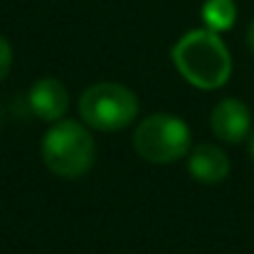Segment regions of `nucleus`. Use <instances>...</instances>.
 Segmentation results:
<instances>
[{
  "label": "nucleus",
  "mask_w": 254,
  "mask_h": 254,
  "mask_svg": "<svg viewBox=\"0 0 254 254\" xmlns=\"http://www.w3.org/2000/svg\"><path fill=\"white\" fill-rule=\"evenodd\" d=\"M250 148H252V158H254V133H252V146Z\"/></svg>",
  "instance_id": "nucleus-11"
},
{
  "label": "nucleus",
  "mask_w": 254,
  "mask_h": 254,
  "mask_svg": "<svg viewBox=\"0 0 254 254\" xmlns=\"http://www.w3.org/2000/svg\"><path fill=\"white\" fill-rule=\"evenodd\" d=\"M79 114L94 131H121L138 116V99L124 84L101 82L89 86L79 99Z\"/></svg>",
  "instance_id": "nucleus-3"
},
{
  "label": "nucleus",
  "mask_w": 254,
  "mask_h": 254,
  "mask_svg": "<svg viewBox=\"0 0 254 254\" xmlns=\"http://www.w3.org/2000/svg\"><path fill=\"white\" fill-rule=\"evenodd\" d=\"M247 42H250V47H252V52H254V20H252V25H250V32H247Z\"/></svg>",
  "instance_id": "nucleus-10"
},
{
  "label": "nucleus",
  "mask_w": 254,
  "mask_h": 254,
  "mask_svg": "<svg viewBox=\"0 0 254 254\" xmlns=\"http://www.w3.org/2000/svg\"><path fill=\"white\" fill-rule=\"evenodd\" d=\"M133 148L151 163H173L190 151V128L178 116L151 114L138 124Z\"/></svg>",
  "instance_id": "nucleus-4"
},
{
  "label": "nucleus",
  "mask_w": 254,
  "mask_h": 254,
  "mask_svg": "<svg viewBox=\"0 0 254 254\" xmlns=\"http://www.w3.org/2000/svg\"><path fill=\"white\" fill-rule=\"evenodd\" d=\"M210 126H212V133L220 141L240 143V141L247 138V133L252 128V111L240 99H222L212 109Z\"/></svg>",
  "instance_id": "nucleus-5"
},
{
  "label": "nucleus",
  "mask_w": 254,
  "mask_h": 254,
  "mask_svg": "<svg viewBox=\"0 0 254 254\" xmlns=\"http://www.w3.org/2000/svg\"><path fill=\"white\" fill-rule=\"evenodd\" d=\"M188 170H190V175H192L195 180L212 185V183H220V180L227 178V173H230V158H227L217 146L202 143V146H197V148L190 153Z\"/></svg>",
  "instance_id": "nucleus-7"
},
{
  "label": "nucleus",
  "mask_w": 254,
  "mask_h": 254,
  "mask_svg": "<svg viewBox=\"0 0 254 254\" xmlns=\"http://www.w3.org/2000/svg\"><path fill=\"white\" fill-rule=\"evenodd\" d=\"M175 69L197 89H220L232 74V57L212 30H190L173 47Z\"/></svg>",
  "instance_id": "nucleus-1"
},
{
  "label": "nucleus",
  "mask_w": 254,
  "mask_h": 254,
  "mask_svg": "<svg viewBox=\"0 0 254 254\" xmlns=\"http://www.w3.org/2000/svg\"><path fill=\"white\" fill-rule=\"evenodd\" d=\"M10 67H12V47H10V42L0 35V82L7 77Z\"/></svg>",
  "instance_id": "nucleus-9"
},
{
  "label": "nucleus",
  "mask_w": 254,
  "mask_h": 254,
  "mask_svg": "<svg viewBox=\"0 0 254 254\" xmlns=\"http://www.w3.org/2000/svg\"><path fill=\"white\" fill-rule=\"evenodd\" d=\"M96 158V143L79 121L60 119L42 138V161L60 178H82Z\"/></svg>",
  "instance_id": "nucleus-2"
},
{
  "label": "nucleus",
  "mask_w": 254,
  "mask_h": 254,
  "mask_svg": "<svg viewBox=\"0 0 254 254\" xmlns=\"http://www.w3.org/2000/svg\"><path fill=\"white\" fill-rule=\"evenodd\" d=\"M27 104H30V111L42 119V121H60L64 114H67V106H69V94L62 82L47 77V79H40L35 82L30 94H27Z\"/></svg>",
  "instance_id": "nucleus-6"
},
{
  "label": "nucleus",
  "mask_w": 254,
  "mask_h": 254,
  "mask_svg": "<svg viewBox=\"0 0 254 254\" xmlns=\"http://www.w3.org/2000/svg\"><path fill=\"white\" fill-rule=\"evenodd\" d=\"M202 20L207 30L212 32H225L235 25L237 20V5L235 0H205L202 5Z\"/></svg>",
  "instance_id": "nucleus-8"
}]
</instances>
